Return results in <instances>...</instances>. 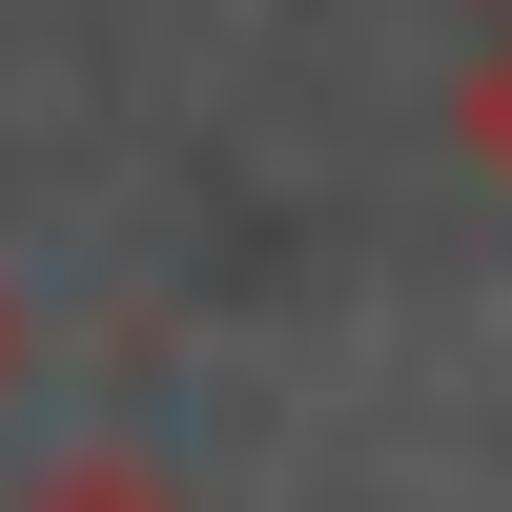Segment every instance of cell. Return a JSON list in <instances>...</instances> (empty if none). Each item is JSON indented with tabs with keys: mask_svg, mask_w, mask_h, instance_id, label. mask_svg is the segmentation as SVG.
<instances>
[{
	"mask_svg": "<svg viewBox=\"0 0 512 512\" xmlns=\"http://www.w3.org/2000/svg\"><path fill=\"white\" fill-rule=\"evenodd\" d=\"M21 512H185V492H164V472H144V451H82V472H41Z\"/></svg>",
	"mask_w": 512,
	"mask_h": 512,
	"instance_id": "6da1fadb",
	"label": "cell"
},
{
	"mask_svg": "<svg viewBox=\"0 0 512 512\" xmlns=\"http://www.w3.org/2000/svg\"><path fill=\"white\" fill-rule=\"evenodd\" d=\"M472 164H492V185H512V41H492V62H472Z\"/></svg>",
	"mask_w": 512,
	"mask_h": 512,
	"instance_id": "7a4b0ae2",
	"label": "cell"
},
{
	"mask_svg": "<svg viewBox=\"0 0 512 512\" xmlns=\"http://www.w3.org/2000/svg\"><path fill=\"white\" fill-rule=\"evenodd\" d=\"M0 390H21V308H0Z\"/></svg>",
	"mask_w": 512,
	"mask_h": 512,
	"instance_id": "3957f363",
	"label": "cell"
}]
</instances>
